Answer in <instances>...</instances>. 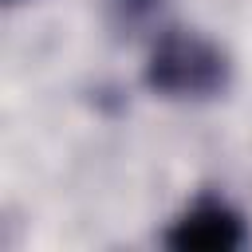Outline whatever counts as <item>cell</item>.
I'll return each mask as SVG.
<instances>
[{"mask_svg": "<svg viewBox=\"0 0 252 252\" xmlns=\"http://www.w3.org/2000/svg\"><path fill=\"white\" fill-rule=\"evenodd\" d=\"M169 244H177V248H232V244H240V220L220 205H197L193 213H185L173 224Z\"/></svg>", "mask_w": 252, "mask_h": 252, "instance_id": "1", "label": "cell"}]
</instances>
